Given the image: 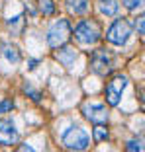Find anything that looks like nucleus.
Here are the masks:
<instances>
[{"instance_id": "nucleus-8", "label": "nucleus", "mask_w": 145, "mask_h": 152, "mask_svg": "<svg viewBox=\"0 0 145 152\" xmlns=\"http://www.w3.org/2000/svg\"><path fill=\"white\" fill-rule=\"evenodd\" d=\"M18 142V131L12 121H0V144L10 146Z\"/></svg>"}, {"instance_id": "nucleus-12", "label": "nucleus", "mask_w": 145, "mask_h": 152, "mask_svg": "<svg viewBox=\"0 0 145 152\" xmlns=\"http://www.w3.org/2000/svg\"><path fill=\"white\" fill-rule=\"evenodd\" d=\"M118 0H100V12L104 16H114L118 12Z\"/></svg>"}, {"instance_id": "nucleus-6", "label": "nucleus", "mask_w": 145, "mask_h": 152, "mask_svg": "<svg viewBox=\"0 0 145 152\" xmlns=\"http://www.w3.org/2000/svg\"><path fill=\"white\" fill-rule=\"evenodd\" d=\"M132 35V27L126 20H116L112 26L108 27V31H106V39L110 41L112 45H124Z\"/></svg>"}, {"instance_id": "nucleus-3", "label": "nucleus", "mask_w": 145, "mask_h": 152, "mask_svg": "<svg viewBox=\"0 0 145 152\" xmlns=\"http://www.w3.org/2000/svg\"><path fill=\"white\" fill-rule=\"evenodd\" d=\"M126 86H127V76H124V74H118V76H114L112 80H108V84L104 88V94H106V102H108L110 107H116L120 103L122 92L126 90Z\"/></svg>"}, {"instance_id": "nucleus-15", "label": "nucleus", "mask_w": 145, "mask_h": 152, "mask_svg": "<svg viewBox=\"0 0 145 152\" xmlns=\"http://www.w3.org/2000/svg\"><path fill=\"white\" fill-rule=\"evenodd\" d=\"M126 152H145V146H143V142L141 140H127V144H126Z\"/></svg>"}, {"instance_id": "nucleus-17", "label": "nucleus", "mask_w": 145, "mask_h": 152, "mask_svg": "<svg viewBox=\"0 0 145 152\" xmlns=\"http://www.w3.org/2000/svg\"><path fill=\"white\" fill-rule=\"evenodd\" d=\"M122 4L126 6L127 10H135V8H141L143 0H122Z\"/></svg>"}, {"instance_id": "nucleus-1", "label": "nucleus", "mask_w": 145, "mask_h": 152, "mask_svg": "<svg viewBox=\"0 0 145 152\" xmlns=\"http://www.w3.org/2000/svg\"><path fill=\"white\" fill-rule=\"evenodd\" d=\"M71 35H72V27L69 23V20H57L47 33V45L51 49H59V47L67 45Z\"/></svg>"}, {"instance_id": "nucleus-20", "label": "nucleus", "mask_w": 145, "mask_h": 152, "mask_svg": "<svg viewBox=\"0 0 145 152\" xmlns=\"http://www.w3.org/2000/svg\"><path fill=\"white\" fill-rule=\"evenodd\" d=\"M20 152H36V150H33L32 146H27V144H22V146H20Z\"/></svg>"}, {"instance_id": "nucleus-21", "label": "nucleus", "mask_w": 145, "mask_h": 152, "mask_svg": "<svg viewBox=\"0 0 145 152\" xmlns=\"http://www.w3.org/2000/svg\"><path fill=\"white\" fill-rule=\"evenodd\" d=\"M37 64H39L37 61H30V64H27V68H30V70H33V68H36Z\"/></svg>"}, {"instance_id": "nucleus-19", "label": "nucleus", "mask_w": 145, "mask_h": 152, "mask_svg": "<svg viewBox=\"0 0 145 152\" xmlns=\"http://www.w3.org/2000/svg\"><path fill=\"white\" fill-rule=\"evenodd\" d=\"M135 27H137V31L143 35V31H145V20H143V16H141L139 20H137V23H135Z\"/></svg>"}, {"instance_id": "nucleus-18", "label": "nucleus", "mask_w": 145, "mask_h": 152, "mask_svg": "<svg viewBox=\"0 0 145 152\" xmlns=\"http://www.w3.org/2000/svg\"><path fill=\"white\" fill-rule=\"evenodd\" d=\"M14 109V102L12 99H4V102L0 103V113H8Z\"/></svg>"}, {"instance_id": "nucleus-14", "label": "nucleus", "mask_w": 145, "mask_h": 152, "mask_svg": "<svg viewBox=\"0 0 145 152\" xmlns=\"http://www.w3.org/2000/svg\"><path fill=\"white\" fill-rule=\"evenodd\" d=\"M39 2V10L43 12V16H53L55 14V2L53 0H37Z\"/></svg>"}, {"instance_id": "nucleus-11", "label": "nucleus", "mask_w": 145, "mask_h": 152, "mask_svg": "<svg viewBox=\"0 0 145 152\" xmlns=\"http://www.w3.org/2000/svg\"><path fill=\"white\" fill-rule=\"evenodd\" d=\"M65 2H67L69 12L77 14V16H81L88 10V0H65Z\"/></svg>"}, {"instance_id": "nucleus-13", "label": "nucleus", "mask_w": 145, "mask_h": 152, "mask_svg": "<svg viewBox=\"0 0 145 152\" xmlns=\"http://www.w3.org/2000/svg\"><path fill=\"white\" fill-rule=\"evenodd\" d=\"M110 133H108V127L104 125H96L94 131H92V140L94 142H104V140H108Z\"/></svg>"}, {"instance_id": "nucleus-16", "label": "nucleus", "mask_w": 145, "mask_h": 152, "mask_svg": "<svg viewBox=\"0 0 145 152\" xmlns=\"http://www.w3.org/2000/svg\"><path fill=\"white\" fill-rule=\"evenodd\" d=\"M24 90H26V94L30 96V98H32L36 103H39V102H41V94H39V92H36V90H33L30 84H26V86H24Z\"/></svg>"}, {"instance_id": "nucleus-9", "label": "nucleus", "mask_w": 145, "mask_h": 152, "mask_svg": "<svg viewBox=\"0 0 145 152\" xmlns=\"http://www.w3.org/2000/svg\"><path fill=\"white\" fill-rule=\"evenodd\" d=\"M57 61H59L61 64H65V66H71L72 63H75V58H77V51L72 49V47H59V51H57Z\"/></svg>"}, {"instance_id": "nucleus-4", "label": "nucleus", "mask_w": 145, "mask_h": 152, "mask_svg": "<svg viewBox=\"0 0 145 152\" xmlns=\"http://www.w3.org/2000/svg\"><path fill=\"white\" fill-rule=\"evenodd\" d=\"M63 144L69 148V150L81 152L90 144V137H88L81 127H71V129L63 134Z\"/></svg>"}, {"instance_id": "nucleus-2", "label": "nucleus", "mask_w": 145, "mask_h": 152, "mask_svg": "<svg viewBox=\"0 0 145 152\" xmlns=\"http://www.w3.org/2000/svg\"><path fill=\"white\" fill-rule=\"evenodd\" d=\"M75 37L84 45H92L102 37V26L96 20H82L75 27Z\"/></svg>"}, {"instance_id": "nucleus-7", "label": "nucleus", "mask_w": 145, "mask_h": 152, "mask_svg": "<svg viewBox=\"0 0 145 152\" xmlns=\"http://www.w3.org/2000/svg\"><path fill=\"white\" fill-rule=\"evenodd\" d=\"M82 115H84V119L90 121L92 125H106L108 123V109H106V105H100V103L82 105Z\"/></svg>"}, {"instance_id": "nucleus-10", "label": "nucleus", "mask_w": 145, "mask_h": 152, "mask_svg": "<svg viewBox=\"0 0 145 152\" xmlns=\"http://www.w3.org/2000/svg\"><path fill=\"white\" fill-rule=\"evenodd\" d=\"M2 53H4V57L8 58L12 64H18L20 63V51H18V47L16 45H10V43H4L2 45Z\"/></svg>"}, {"instance_id": "nucleus-5", "label": "nucleus", "mask_w": 145, "mask_h": 152, "mask_svg": "<svg viewBox=\"0 0 145 152\" xmlns=\"http://www.w3.org/2000/svg\"><path fill=\"white\" fill-rule=\"evenodd\" d=\"M90 68H92V72L98 74V76H108L114 68L112 55L106 49H96L90 57Z\"/></svg>"}]
</instances>
